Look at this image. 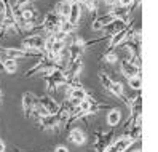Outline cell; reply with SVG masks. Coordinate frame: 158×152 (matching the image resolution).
<instances>
[{
	"label": "cell",
	"instance_id": "obj_18",
	"mask_svg": "<svg viewBox=\"0 0 158 152\" xmlns=\"http://www.w3.org/2000/svg\"><path fill=\"white\" fill-rule=\"evenodd\" d=\"M110 91H112L115 96H125V90H123V83L122 82H112Z\"/></svg>",
	"mask_w": 158,
	"mask_h": 152
},
{
	"label": "cell",
	"instance_id": "obj_5",
	"mask_svg": "<svg viewBox=\"0 0 158 152\" xmlns=\"http://www.w3.org/2000/svg\"><path fill=\"white\" fill-rule=\"evenodd\" d=\"M39 102V98L35 96V94L32 93H24V96H23V111H24V115L29 119L31 117V114H32V109L34 106Z\"/></svg>",
	"mask_w": 158,
	"mask_h": 152
},
{
	"label": "cell",
	"instance_id": "obj_14",
	"mask_svg": "<svg viewBox=\"0 0 158 152\" xmlns=\"http://www.w3.org/2000/svg\"><path fill=\"white\" fill-rule=\"evenodd\" d=\"M67 94H69V98L78 99V101H83V99L88 98V93H86V90L83 88V87H80V88H70Z\"/></svg>",
	"mask_w": 158,
	"mask_h": 152
},
{
	"label": "cell",
	"instance_id": "obj_28",
	"mask_svg": "<svg viewBox=\"0 0 158 152\" xmlns=\"http://www.w3.org/2000/svg\"><path fill=\"white\" fill-rule=\"evenodd\" d=\"M77 2H80V3H81V2H83V0H77Z\"/></svg>",
	"mask_w": 158,
	"mask_h": 152
},
{
	"label": "cell",
	"instance_id": "obj_26",
	"mask_svg": "<svg viewBox=\"0 0 158 152\" xmlns=\"http://www.w3.org/2000/svg\"><path fill=\"white\" fill-rule=\"evenodd\" d=\"M5 149H6V146H5L3 139H0V152H5Z\"/></svg>",
	"mask_w": 158,
	"mask_h": 152
},
{
	"label": "cell",
	"instance_id": "obj_22",
	"mask_svg": "<svg viewBox=\"0 0 158 152\" xmlns=\"http://www.w3.org/2000/svg\"><path fill=\"white\" fill-rule=\"evenodd\" d=\"M117 5L125 7V8H129L131 5H134V0H117Z\"/></svg>",
	"mask_w": 158,
	"mask_h": 152
},
{
	"label": "cell",
	"instance_id": "obj_2",
	"mask_svg": "<svg viewBox=\"0 0 158 152\" xmlns=\"http://www.w3.org/2000/svg\"><path fill=\"white\" fill-rule=\"evenodd\" d=\"M59 23H61V18L54 13V11H50V13H46L42 27H43V31L48 32V35H50V34H54V32L58 31Z\"/></svg>",
	"mask_w": 158,
	"mask_h": 152
},
{
	"label": "cell",
	"instance_id": "obj_23",
	"mask_svg": "<svg viewBox=\"0 0 158 152\" xmlns=\"http://www.w3.org/2000/svg\"><path fill=\"white\" fill-rule=\"evenodd\" d=\"M29 2H31V0H16L15 5H16V7H19V8H23V7H26Z\"/></svg>",
	"mask_w": 158,
	"mask_h": 152
},
{
	"label": "cell",
	"instance_id": "obj_16",
	"mask_svg": "<svg viewBox=\"0 0 158 152\" xmlns=\"http://www.w3.org/2000/svg\"><path fill=\"white\" fill-rule=\"evenodd\" d=\"M58 31H59V32H62V34H66V35H69V34L73 31V26H72V24H70L67 20H61Z\"/></svg>",
	"mask_w": 158,
	"mask_h": 152
},
{
	"label": "cell",
	"instance_id": "obj_19",
	"mask_svg": "<svg viewBox=\"0 0 158 152\" xmlns=\"http://www.w3.org/2000/svg\"><path fill=\"white\" fill-rule=\"evenodd\" d=\"M81 3H83V7H85L89 13L94 15L98 11V0H83Z\"/></svg>",
	"mask_w": 158,
	"mask_h": 152
},
{
	"label": "cell",
	"instance_id": "obj_4",
	"mask_svg": "<svg viewBox=\"0 0 158 152\" xmlns=\"http://www.w3.org/2000/svg\"><path fill=\"white\" fill-rule=\"evenodd\" d=\"M81 18V3L77 2V0H73V2L70 3V10H69V16H67V21L75 27L80 21Z\"/></svg>",
	"mask_w": 158,
	"mask_h": 152
},
{
	"label": "cell",
	"instance_id": "obj_13",
	"mask_svg": "<svg viewBox=\"0 0 158 152\" xmlns=\"http://www.w3.org/2000/svg\"><path fill=\"white\" fill-rule=\"evenodd\" d=\"M120 122H122V112H120L118 109L109 111V114H107V125H110V127H117Z\"/></svg>",
	"mask_w": 158,
	"mask_h": 152
},
{
	"label": "cell",
	"instance_id": "obj_7",
	"mask_svg": "<svg viewBox=\"0 0 158 152\" xmlns=\"http://www.w3.org/2000/svg\"><path fill=\"white\" fill-rule=\"evenodd\" d=\"M122 72L126 79H131V77H136V75H141V69L137 66L128 59H123L122 61Z\"/></svg>",
	"mask_w": 158,
	"mask_h": 152
},
{
	"label": "cell",
	"instance_id": "obj_9",
	"mask_svg": "<svg viewBox=\"0 0 158 152\" xmlns=\"http://www.w3.org/2000/svg\"><path fill=\"white\" fill-rule=\"evenodd\" d=\"M40 125L46 130H54L58 125H59V117L58 114H50V115H46L43 119H40Z\"/></svg>",
	"mask_w": 158,
	"mask_h": 152
},
{
	"label": "cell",
	"instance_id": "obj_10",
	"mask_svg": "<svg viewBox=\"0 0 158 152\" xmlns=\"http://www.w3.org/2000/svg\"><path fill=\"white\" fill-rule=\"evenodd\" d=\"M73 2V0H62V2H59L56 5V13L61 20H67V16H69V10H70V3Z\"/></svg>",
	"mask_w": 158,
	"mask_h": 152
},
{
	"label": "cell",
	"instance_id": "obj_8",
	"mask_svg": "<svg viewBox=\"0 0 158 152\" xmlns=\"http://www.w3.org/2000/svg\"><path fill=\"white\" fill-rule=\"evenodd\" d=\"M67 139L70 142H73V144H77V146H83L86 142V135L80 128H73V130H70Z\"/></svg>",
	"mask_w": 158,
	"mask_h": 152
},
{
	"label": "cell",
	"instance_id": "obj_6",
	"mask_svg": "<svg viewBox=\"0 0 158 152\" xmlns=\"http://www.w3.org/2000/svg\"><path fill=\"white\" fill-rule=\"evenodd\" d=\"M39 104L40 106L48 112V114H58L59 111V106H58V102L54 101L51 96H48V94H43V96L39 98Z\"/></svg>",
	"mask_w": 158,
	"mask_h": 152
},
{
	"label": "cell",
	"instance_id": "obj_3",
	"mask_svg": "<svg viewBox=\"0 0 158 152\" xmlns=\"http://www.w3.org/2000/svg\"><path fill=\"white\" fill-rule=\"evenodd\" d=\"M126 21H123V20H117V18H114L112 21H110L107 26H104L102 27V31L106 32V37H112L114 34H117V32H120V31H123L125 27H126Z\"/></svg>",
	"mask_w": 158,
	"mask_h": 152
},
{
	"label": "cell",
	"instance_id": "obj_25",
	"mask_svg": "<svg viewBox=\"0 0 158 152\" xmlns=\"http://www.w3.org/2000/svg\"><path fill=\"white\" fill-rule=\"evenodd\" d=\"M107 7H115L117 5V0H102Z\"/></svg>",
	"mask_w": 158,
	"mask_h": 152
},
{
	"label": "cell",
	"instance_id": "obj_12",
	"mask_svg": "<svg viewBox=\"0 0 158 152\" xmlns=\"http://www.w3.org/2000/svg\"><path fill=\"white\" fill-rule=\"evenodd\" d=\"M112 16L114 18H117V20H123V21H126L128 23V18H129V11H128V8H125V7H120V5H115L114 8H112Z\"/></svg>",
	"mask_w": 158,
	"mask_h": 152
},
{
	"label": "cell",
	"instance_id": "obj_11",
	"mask_svg": "<svg viewBox=\"0 0 158 152\" xmlns=\"http://www.w3.org/2000/svg\"><path fill=\"white\" fill-rule=\"evenodd\" d=\"M21 13H23V23H35L37 20V10L32 7H23L21 8Z\"/></svg>",
	"mask_w": 158,
	"mask_h": 152
},
{
	"label": "cell",
	"instance_id": "obj_15",
	"mask_svg": "<svg viewBox=\"0 0 158 152\" xmlns=\"http://www.w3.org/2000/svg\"><path fill=\"white\" fill-rule=\"evenodd\" d=\"M18 69V63L16 59H10V58H5L2 61V71L8 72V74H15Z\"/></svg>",
	"mask_w": 158,
	"mask_h": 152
},
{
	"label": "cell",
	"instance_id": "obj_1",
	"mask_svg": "<svg viewBox=\"0 0 158 152\" xmlns=\"http://www.w3.org/2000/svg\"><path fill=\"white\" fill-rule=\"evenodd\" d=\"M45 46V37L40 35H27L26 39L23 40V48L24 50H39L43 51Z\"/></svg>",
	"mask_w": 158,
	"mask_h": 152
},
{
	"label": "cell",
	"instance_id": "obj_17",
	"mask_svg": "<svg viewBox=\"0 0 158 152\" xmlns=\"http://www.w3.org/2000/svg\"><path fill=\"white\" fill-rule=\"evenodd\" d=\"M128 83H129V87H131L133 90L139 91L142 88V79H141V75H136V77H131V79H128Z\"/></svg>",
	"mask_w": 158,
	"mask_h": 152
},
{
	"label": "cell",
	"instance_id": "obj_24",
	"mask_svg": "<svg viewBox=\"0 0 158 152\" xmlns=\"http://www.w3.org/2000/svg\"><path fill=\"white\" fill-rule=\"evenodd\" d=\"M54 152H69V149L66 146H56V149H54Z\"/></svg>",
	"mask_w": 158,
	"mask_h": 152
},
{
	"label": "cell",
	"instance_id": "obj_21",
	"mask_svg": "<svg viewBox=\"0 0 158 152\" xmlns=\"http://www.w3.org/2000/svg\"><path fill=\"white\" fill-rule=\"evenodd\" d=\"M99 80H101V83H102V87L107 88V90H110V87H112V80H110L109 75H106L104 72H101V74H99Z\"/></svg>",
	"mask_w": 158,
	"mask_h": 152
},
{
	"label": "cell",
	"instance_id": "obj_27",
	"mask_svg": "<svg viewBox=\"0 0 158 152\" xmlns=\"http://www.w3.org/2000/svg\"><path fill=\"white\" fill-rule=\"evenodd\" d=\"M136 152H142V150H141V149H137V150H136Z\"/></svg>",
	"mask_w": 158,
	"mask_h": 152
},
{
	"label": "cell",
	"instance_id": "obj_20",
	"mask_svg": "<svg viewBox=\"0 0 158 152\" xmlns=\"http://www.w3.org/2000/svg\"><path fill=\"white\" fill-rule=\"evenodd\" d=\"M104 59H106V63H109V64H114V63L118 61V53H117L115 50H109V51L106 53V56H104Z\"/></svg>",
	"mask_w": 158,
	"mask_h": 152
}]
</instances>
